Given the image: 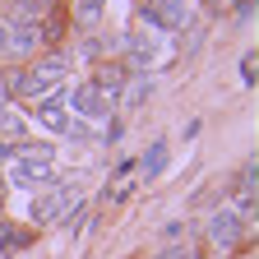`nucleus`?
I'll return each mask as SVG.
<instances>
[{"label":"nucleus","mask_w":259,"mask_h":259,"mask_svg":"<svg viewBox=\"0 0 259 259\" xmlns=\"http://www.w3.org/2000/svg\"><path fill=\"white\" fill-rule=\"evenodd\" d=\"M162 162H167V144L153 139V144H148V153H144V176H157V171H162Z\"/></svg>","instance_id":"nucleus-9"},{"label":"nucleus","mask_w":259,"mask_h":259,"mask_svg":"<svg viewBox=\"0 0 259 259\" xmlns=\"http://www.w3.org/2000/svg\"><path fill=\"white\" fill-rule=\"evenodd\" d=\"M14 157L23 162V167H51L56 148L51 144H32V139H14Z\"/></svg>","instance_id":"nucleus-7"},{"label":"nucleus","mask_w":259,"mask_h":259,"mask_svg":"<svg viewBox=\"0 0 259 259\" xmlns=\"http://www.w3.org/2000/svg\"><path fill=\"white\" fill-rule=\"evenodd\" d=\"M65 70H70V56H65V51H47L42 60H32L28 65V70L14 79V93H47V88H56L60 79H65Z\"/></svg>","instance_id":"nucleus-1"},{"label":"nucleus","mask_w":259,"mask_h":259,"mask_svg":"<svg viewBox=\"0 0 259 259\" xmlns=\"http://www.w3.org/2000/svg\"><path fill=\"white\" fill-rule=\"evenodd\" d=\"M14 79H19V74H10V70L0 74V111H5V102H10V93H14Z\"/></svg>","instance_id":"nucleus-12"},{"label":"nucleus","mask_w":259,"mask_h":259,"mask_svg":"<svg viewBox=\"0 0 259 259\" xmlns=\"http://www.w3.org/2000/svg\"><path fill=\"white\" fill-rule=\"evenodd\" d=\"M139 14L153 32H176L185 28V0H139Z\"/></svg>","instance_id":"nucleus-3"},{"label":"nucleus","mask_w":259,"mask_h":259,"mask_svg":"<svg viewBox=\"0 0 259 259\" xmlns=\"http://www.w3.org/2000/svg\"><path fill=\"white\" fill-rule=\"evenodd\" d=\"M157 259H181V250H157Z\"/></svg>","instance_id":"nucleus-16"},{"label":"nucleus","mask_w":259,"mask_h":259,"mask_svg":"<svg viewBox=\"0 0 259 259\" xmlns=\"http://www.w3.org/2000/svg\"><path fill=\"white\" fill-rule=\"evenodd\" d=\"M88 83H93L97 93H107V97H116V102H120V93H125V83H130V70H125V60H102Z\"/></svg>","instance_id":"nucleus-6"},{"label":"nucleus","mask_w":259,"mask_h":259,"mask_svg":"<svg viewBox=\"0 0 259 259\" xmlns=\"http://www.w3.org/2000/svg\"><path fill=\"white\" fill-rule=\"evenodd\" d=\"M0 14H5V5H0Z\"/></svg>","instance_id":"nucleus-18"},{"label":"nucleus","mask_w":259,"mask_h":259,"mask_svg":"<svg viewBox=\"0 0 259 259\" xmlns=\"http://www.w3.org/2000/svg\"><path fill=\"white\" fill-rule=\"evenodd\" d=\"M241 232H245V222L236 218V208H218L213 218H208V241L232 259V250L241 245Z\"/></svg>","instance_id":"nucleus-4"},{"label":"nucleus","mask_w":259,"mask_h":259,"mask_svg":"<svg viewBox=\"0 0 259 259\" xmlns=\"http://www.w3.org/2000/svg\"><path fill=\"white\" fill-rule=\"evenodd\" d=\"M74 19L83 28H93L97 19H102V0H74Z\"/></svg>","instance_id":"nucleus-11"},{"label":"nucleus","mask_w":259,"mask_h":259,"mask_svg":"<svg viewBox=\"0 0 259 259\" xmlns=\"http://www.w3.org/2000/svg\"><path fill=\"white\" fill-rule=\"evenodd\" d=\"M70 107H74L83 120H111V116H116V97L97 93L93 83H79V88H74V97H70Z\"/></svg>","instance_id":"nucleus-5"},{"label":"nucleus","mask_w":259,"mask_h":259,"mask_svg":"<svg viewBox=\"0 0 259 259\" xmlns=\"http://www.w3.org/2000/svg\"><path fill=\"white\" fill-rule=\"evenodd\" d=\"M144 97H148V74H144L135 88H130V102H144Z\"/></svg>","instance_id":"nucleus-14"},{"label":"nucleus","mask_w":259,"mask_h":259,"mask_svg":"<svg viewBox=\"0 0 259 259\" xmlns=\"http://www.w3.org/2000/svg\"><path fill=\"white\" fill-rule=\"evenodd\" d=\"M241 83H254V56L250 51L241 56Z\"/></svg>","instance_id":"nucleus-13"},{"label":"nucleus","mask_w":259,"mask_h":259,"mask_svg":"<svg viewBox=\"0 0 259 259\" xmlns=\"http://www.w3.org/2000/svg\"><path fill=\"white\" fill-rule=\"evenodd\" d=\"M5 42H10V23H5V14H0V56H5Z\"/></svg>","instance_id":"nucleus-15"},{"label":"nucleus","mask_w":259,"mask_h":259,"mask_svg":"<svg viewBox=\"0 0 259 259\" xmlns=\"http://www.w3.org/2000/svg\"><path fill=\"white\" fill-rule=\"evenodd\" d=\"M0 208H5V190H0Z\"/></svg>","instance_id":"nucleus-17"},{"label":"nucleus","mask_w":259,"mask_h":259,"mask_svg":"<svg viewBox=\"0 0 259 259\" xmlns=\"http://www.w3.org/2000/svg\"><path fill=\"white\" fill-rule=\"evenodd\" d=\"M32 241V232H19V227H5L0 222V250H23Z\"/></svg>","instance_id":"nucleus-10"},{"label":"nucleus","mask_w":259,"mask_h":259,"mask_svg":"<svg viewBox=\"0 0 259 259\" xmlns=\"http://www.w3.org/2000/svg\"><path fill=\"white\" fill-rule=\"evenodd\" d=\"M32 116H37L47 130H65V116H60V97H47V102L32 107Z\"/></svg>","instance_id":"nucleus-8"},{"label":"nucleus","mask_w":259,"mask_h":259,"mask_svg":"<svg viewBox=\"0 0 259 259\" xmlns=\"http://www.w3.org/2000/svg\"><path fill=\"white\" fill-rule=\"evenodd\" d=\"M79 208V190L70 185V181H56L51 185V194H37V204H32V222H56V218H65V213H74Z\"/></svg>","instance_id":"nucleus-2"}]
</instances>
